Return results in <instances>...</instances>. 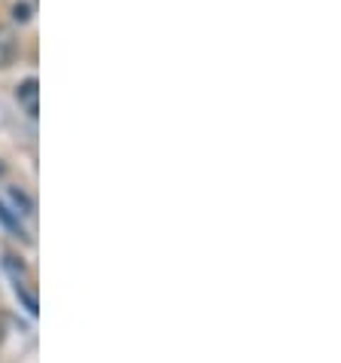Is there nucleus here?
Returning <instances> with one entry per match:
<instances>
[{
  "instance_id": "f03ea898",
  "label": "nucleus",
  "mask_w": 341,
  "mask_h": 363,
  "mask_svg": "<svg viewBox=\"0 0 341 363\" xmlns=\"http://www.w3.org/2000/svg\"><path fill=\"white\" fill-rule=\"evenodd\" d=\"M16 52H18V40L13 34V28L0 25V67H9L16 62Z\"/></svg>"
},
{
  "instance_id": "423d86ee",
  "label": "nucleus",
  "mask_w": 341,
  "mask_h": 363,
  "mask_svg": "<svg viewBox=\"0 0 341 363\" xmlns=\"http://www.w3.org/2000/svg\"><path fill=\"white\" fill-rule=\"evenodd\" d=\"M13 18H16V22H28V18H31V6H28V4H16L13 6Z\"/></svg>"
},
{
  "instance_id": "39448f33",
  "label": "nucleus",
  "mask_w": 341,
  "mask_h": 363,
  "mask_svg": "<svg viewBox=\"0 0 341 363\" xmlns=\"http://www.w3.org/2000/svg\"><path fill=\"white\" fill-rule=\"evenodd\" d=\"M16 296L25 302V308L31 311V315H37V299H34L31 294H25V287H22V284H16Z\"/></svg>"
},
{
  "instance_id": "20e7f679",
  "label": "nucleus",
  "mask_w": 341,
  "mask_h": 363,
  "mask_svg": "<svg viewBox=\"0 0 341 363\" xmlns=\"http://www.w3.org/2000/svg\"><path fill=\"white\" fill-rule=\"evenodd\" d=\"M9 196H13V201H16V205H18V208H22V214H31V211H34V205H31V199H28V196L22 193V189H13V193H9Z\"/></svg>"
},
{
  "instance_id": "7ed1b4c3",
  "label": "nucleus",
  "mask_w": 341,
  "mask_h": 363,
  "mask_svg": "<svg viewBox=\"0 0 341 363\" xmlns=\"http://www.w3.org/2000/svg\"><path fill=\"white\" fill-rule=\"evenodd\" d=\"M0 220H4V223H6L9 229H13V232H16V235H22V238H25V229H22V226H18V220H16L13 214H9V211H6L4 205H0Z\"/></svg>"
},
{
  "instance_id": "0eeeda50",
  "label": "nucleus",
  "mask_w": 341,
  "mask_h": 363,
  "mask_svg": "<svg viewBox=\"0 0 341 363\" xmlns=\"http://www.w3.org/2000/svg\"><path fill=\"white\" fill-rule=\"evenodd\" d=\"M0 174H4V162H0Z\"/></svg>"
},
{
  "instance_id": "f257e3e1",
  "label": "nucleus",
  "mask_w": 341,
  "mask_h": 363,
  "mask_svg": "<svg viewBox=\"0 0 341 363\" xmlns=\"http://www.w3.org/2000/svg\"><path fill=\"white\" fill-rule=\"evenodd\" d=\"M16 101H18V107H22L28 116L37 119V113H40V83L34 77H28V79H22V83L16 86Z\"/></svg>"
}]
</instances>
